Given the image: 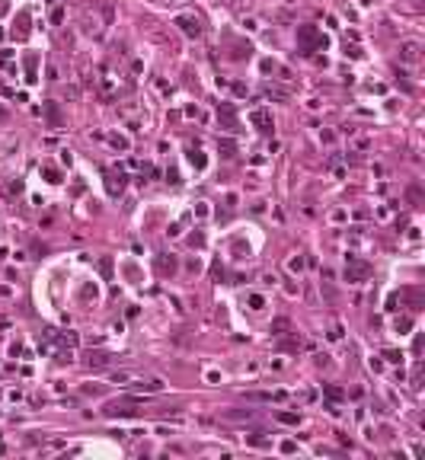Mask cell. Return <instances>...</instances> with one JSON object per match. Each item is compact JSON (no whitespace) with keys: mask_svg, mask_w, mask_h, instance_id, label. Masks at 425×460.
<instances>
[{"mask_svg":"<svg viewBox=\"0 0 425 460\" xmlns=\"http://www.w3.org/2000/svg\"><path fill=\"white\" fill-rule=\"evenodd\" d=\"M0 121H6V112L3 109H0Z\"/></svg>","mask_w":425,"mask_h":460,"instance_id":"e0dca14e","label":"cell"},{"mask_svg":"<svg viewBox=\"0 0 425 460\" xmlns=\"http://www.w3.org/2000/svg\"><path fill=\"white\" fill-rule=\"evenodd\" d=\"M45 115H48V125L51 128H61V109H58V103H45Z\"/></svg>","mask_w":425,"mask_h":460,"instance_id":"52a82bcc","label":"cell"},{"mask_svg":"<svg viewBox=\"0 0 425 460\" xmlns=\"http://www.w3.org/2000/svg\"><path fill=\"white\" fill-rule=\"evenodd\" d=\"M106 416H138V403L134 400H116V403H109L106 406Z\"/></svg>","mask_w":425,"mask_h":460,"instance_id":"3957f363","label":"cell"},{"mask_svg":"<svg viewBox=\"0 0 425 460\" xmlns=\"http://www.w3.org/2000/svg\"><path fill=\"white\" fill-rule=\"evenodd\" d=\"M278 419H281V422H285V425H298V422H301V419L294 416V412H281Z\"/></svg>","mask_w":425,"mask_h":460,"instance_id":"8fae6325","label":"cell"},{"mask_svg":"<svg viewBox=\"0 0 425 460\" xmlns=\"http://www.w3.org/2000/svg\"><path fill=\"white\" fill-rule=\"evenodd\" d=\"M221 151H224V157H233V144H231V141H224V144H221Z\"/></svg>","mask_w":425,"mask_h":460,"instance_id":"9a60e30c","label":"cell"},{"mask_svg":"<svg viewBox=\"0 0 425 460\" xmlns=\"http://www.w3.org/2000/svg\"><path fill=\"white\" fill-rule=\"evenodd\" d=\"M157 266H160V272H163V275H166V272H173V268H176V262H173V259H170V262H166V259H160V262H157Z\"/></svg>","mask_w":425,"mask_h":460,"instance_id":"7c38bea8","label":"cell"},{"mask_svg":"<svg viewBox=\"0 0 425 460\" xmlns=\"http://www.w3.org/2000/svg\"><path fill=\"white\" fill-rule=\"evenodd\" d=\"M400 55H403V61H409V64H413V61H419V45L416 42H406L400 48Z\"/></svg>","mask_w":425,"mask_h":460,"instance_id":"ba28073f","label":"cell"},{"mask_svg":"<svg viewBox=\"0 0 425 460\" xmlns=\"http://www.w3.org/2000/svg\"><path fill=\"white\" fill-rule=\"evenodd\" d=\"M298 42L304 45V51H313V48H326V38L313 29V26H298Z\"/></svg>","mask_w":425,"mask_h":460,"instance_id":"7a4b0ae2","label":"cell"},{"mask_svg":"<svg viewBox=\"0 0 425 460\" xmlns=\"http://www.w3.org/2000/svg\"><path fill=\"white\" fill-rule=\"evenodd\" d=\"M326 393H329V400H342V390H336V387H326Z\"/></svg>","mask_w":425,"mask_h":460,"instance_id":"2e32d148","label":"cell"},{"mask_svg":"<svg viewBox=\"0 0 425 460\" xmlns=\"http://www.w3.org/2000/svg\"><path fill=\"white\" fill-rule=\"evenodd\" d=\"M249 121H253V125L259 128V131H266V134L272 131V115H269L266 109H256L253 115H249Z\"/></svg>","mask_w":425,"mask_h":460,"instance_id":"5b68a950","label":"cell"},{"mask_svg":"<svg viewBox=\"0 0 425 460\" xmlns=\"http://www.w3.org/2000/svg\"><path fill=\"white\" fill-rule=\"evenodd\" d=\"M121 186H125V173H112V176H109V192H112V195L121 192Z\"/></svg>","mask_w":425,"mask_h":460,"instance_id":"30bf717a","label":"cell"},{"mask_svg":"<svg viewBox=\"0 0 425 460\" xmlns=\"http://www.w3.org/2000/svg\"><path fill=\"white\" fill-rule=\"evenodd\" d=\"M371 275V266L361 259H355V256H346V281H352V285H358Z\"/></svg>","mask_w":425,"mask_h":460,"instance_id":"6da1fadb","label":"cell"},{"mask_svg":"<svg viewBox=\"0 0 425 460\" xmlns=\"http://www.w3.org/2000/svg\"><path fill=\"white\" fill-rule=\"evenodd\" d=\"M86 364H90V368H106V364H109V355H106V351H96V355L86 358Z\"/></svg>","mask_w":425,"mask_h":460,"instance_id":"9c48e42d","label":"cell"},{"mask_svg":"<svg viewBox=\"0 0 425 460\" xmlns=\"http://www.w3.org/2000/svg\"><path fill=\"white\" fill-rule=\"evenodd\" d=\"M176 26H179L182 32H186V36H192V38H198V36H201V23H198L195 16H179V19H176Z\"/></svg>","mask_w":425,"mask_h":460,"instance_id":"277c9868","label":"cell"},{"mask_svg":"<svg viewBox=\"0 0 425 460\" xmlns=\"http://www.w3.org/2000/svg\"><path fill=\"white\" fill-rule=\"evenodd\" d=\"M218 121H224L227 131H237V115H233V106H221V109H218Z\"/></svg>","mask_w":425,"mask_h":460,"instance_id":"8992f818","label":"cell"},{"mask_svg":"<svg viewBox=\"0 0 425 460\" xmlns=\"http://www.w3.org/2000/svg\"><path fill=\"white\" fill-rule=\"evenodd\" d=\"M99 272L109 278V275H112V262H109V259H103V262H99Z\"/></svg>","mask_w":425,"mask_h":460,"instance_id":"4fadbf2b","label":"cell"},{"mask_svg":"<svg viewBox=\"0 0 425 460\" xmlns=\"http://www.w3.org/2000/svg\"><path fill=\"white\" fill-rule=\"evenodd\" d=\"M262 304H266V301H262L259 294H253V297H249V307H253V310H262Z\"/></svg>","mask_w":425,"mask_h":460,"instance_id":"5bb4252c","label":"cell"}]
</instances>
